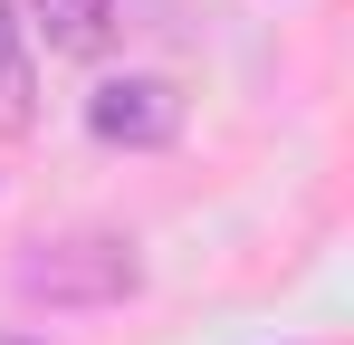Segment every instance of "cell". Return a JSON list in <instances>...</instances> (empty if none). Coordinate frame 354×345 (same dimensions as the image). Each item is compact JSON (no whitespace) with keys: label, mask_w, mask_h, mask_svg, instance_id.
<instances>
[{"label":"cell","mask_w":354,"mask_h":345,"mask_svg":"<svg viewBox=\"0 0 354 345\" xmlns=\"http://www.w3.org/2000/svg\"><path fill=\"white\" fill-rule=\"evenodd\" d=\"M0 345H19V336H0Z\"/></svg>","instance_id":"5b68a950"},{"label":"cell","mask_w":354,"mask_h":345,"mask_svg":"<svg viewBox=\"0 0 354 345\" xmlns=\"http://www.w3.org/2000/svg\"><path fill=\"white\" fill-rule=\"evenodd\" d=\"M86 134L96 144H124V154H153L182 134V87L173 77H106L86 96Z\"/></svg>","instance_id":"7a4b0ae2"},{"label":"cell","mask_w":354,"mask_h":345,"mask_svg":"<svg viewBox=\"0 0 354 345\" xmlns=\"http://www.w3.org/2000/svg\"><path fill=\"white\" fill-rule=\"evenodd\" d=\"M19 29H39L58 57H96V48H106V29H115V0H29Z\"/></svg>","instance_id":"3957f363"},{"label":"cell","mask_w":354,"mask_h":345,"mask_svg":"<svg viewBox=\"0 0 354 345\" xmlns=\"http://www.w3.org/2000/svg\"><path fill=\"white\" fill-rule=\"evenodd\" d=\"M134 249L106 240V230H77V240H29L10 259V288L19 297H48V307H106V297H134Z\"/></svg>","instance_id":"6da1fadb"},{"label":"cell","mask_w":354,"mask_h":345,"mask_svg":"<svg viewBox=\"0 0 354 345\" xmlns=\"http://www.w3.org/2000/svg\"><path fill=\"white\" fill-rule=\"evenodd\" d=\"M0 125H29V29H19V0H0Z\"/></svg>","instance_id":"277c9868"}]
</instances>
